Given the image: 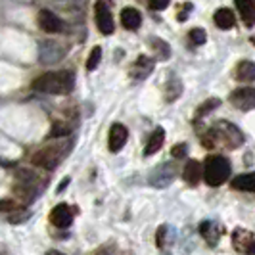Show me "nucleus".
<instances>
[{
    "instance_id": "6e6552de",
    "label": "nucleus",
    "mask_w": 255,
    "mask_h": 255,
    "mask_svg": "<svg viewBox=\"0 0 255 255\" xmlns=\"http://www.w3.org/2000/svg\"><path fill=\"white\" fill-rule=\"evenodd\" d=\"M229 102L240 112L255 110V87H240V89L232 90Z\"/></svg>"
},
{
    "instance_id": "c756f323",
    "label": "nucleus",
    "mask_w": 255,
    "mask_h": 255,
    "mask_svg": "<svg viewBox=\"0 0 255 255\" xmlns=\"http://www.w3.org/2000/svg\"><path fill=\"white\" fill-rule=\"evenodd\" d=\"M165 236H167V227H159L157 229V234H155V244H157V248H165Z\"/></svg>"
},
{
    "instance_id": "6ab92c4d",
    "label": "nucleus",
    "mask_w": 255,
    "mask_h": 255,
    "mask_svg": "<svg viewBox=\"0 0 255 255\" xmlns=\"http://www.w3.org/2000/svg\"><path fill=\"white\" fill-rule=\"evenodd\" d=\"M163 142H165V130H163V127H155L152 130V134H150L148 142H146L144 157H150V155L159 152V148L163 146Z\"/></svg>"
},
{
    "instance_id": "20e7f679",
    "label": "nucleus",
    "mask_w": 255,
    "mask_h": 255,
    "mask_svg": "<svg viewBox=\"0 0 255 255\" xmlns=\"http://www.w3.org/2000/svg\"><path fill=\"white\" fill-rule=\"evenodd\" d=\"M33 90L42 94H69L75 89V73L69 69L60 71H48L42 73L33 81Z\"/></svg>"
},
{
    "instance_id": "a878e982",
    "label": "nucleus",
    "mask_w": 255,
    "mask_h": 255,
    "mask_svg": "<svg viewBox=\"0 0 255 255\" xmlns=\"http://www.w3.org/2000/svg\"><path fill=\"white\" fill-rule=\"evenodd\" d=\"M29 217H31V211L27 209L25 205H23V207H19V209H15V211L10 213V215H6V219H8V223H10V225H21V223H25Z\"/></svg>"
},
{
    "instance_id": "f03ea898",
    "label": "nucleus",
    "mask_w": 255,
    "mask_h": 255,
    "mask_svg": "<svg viewBox=\"0 0 255 255\" xmlns=\"http://www.w3.org/2000/svg\"><path fill=\"white\" fill-rule=\"evenodd\" d=\"M46 184L48 182L42 175H38L37 171L25 167V169H19L15 173V182L12 186V192L17 196L19 204L27 205L37 200V196L46 188Z\"/></svg>"
},
{
    "instance_id": "bb28decb",
    "label": "nucleus",
    "mask_w": 255,
    "mask_h": 255,
    "mask_svg": "<svg viewBox=\"0 0 255 255\" xmlns=\"http://www.w3.org/2000/svg\"><path fill=\"white\" fill-rule=\"evenodd\" d=\"M100 60H102V48L100 46H94L92 50H90L89 58H87V71H94L98 65H100Z\"/></svg>"
},
{
    "instance_id": "b1692460",
    "label": "nucleus",
    "mask_w": 255,
    "mask_h": 255,
    "mask_svg": "<svg viewBox=\"0 0 255 255\" xmlns=\"http://www.w3.org/2000/svg\"><path fill=\"white\" fill-rule=\"evenodd\" d=\"M148 46L153 50V54H155L157 60H169V56H171V46L167 44L163 38L150 37L148 38Z\"/></svg>"
},
{
    "instance_id": "9d476101",
    "label": "nucleus",
    "mask_w": 255,
    "mask_h": 255,
    "mask_svg": "<svg viewBox=\"0 0 255 255\" xmlns=\"http://www.w3.org/2000/svg\"><path fill=\"white\" fill-rule=\"evenodd\" d=\"M37 25L44 33H64L65 23L60 15L52 12V10H40L37 15Z\"/></svg>"
},
{
    "instance_id": "7c9ffc66",
    "label": "nucleus",
    "mask_w": 255,
    "mask_h": 255,
    "mask_svg": "<svg viewBox=\"0 0 255 255\" xmlns=\"http://www.w3.org/2000/svg\"><path fill=\"white\" fill-rule=\"evenodd\" d=\"M192 8H194V6H192V2H184V4H182V8L179 10L177 19H179V21H186V19H188V12H190Z\"/></svg>"
},
{
    "instance_id": "393cba45",
    "label": "nucleus",
    "mask_w": 255,
    "mask_h": 255,
    "mask_svg": "<svg viewBox=\"0 0 255 255\" xmlns=\"http://www.w3.org/2000/svg\"><path fill=\"white\" fill-rule=\"evenodd\" d=\"M219 106H221V98H207L204 104L198 106V110H196V114H194V123H200L205 115L215 112Z\"/></svg>"
},
{
    "instance_id": "39448f33",
    "label": "nucleus",
    "mask_w": 255,
    "mask_h": 255,
    "mask_svg": "<svg viewBox=\"0 0 255 255\" xmlns=\"http://www.w3.org/2000/svg\"><path fill=\"white\" fill-rule=\"evenodd\" d=\"M230 161L225 155L209 153L204 161V180L209 186H221L225 184L230 177Z\"/></svg>"
},
{
    "instance_id": "412c9836",
    "label": "nucleus",
    "mask_w": 255,
    "mask_h": 255,
    "mask_svg": "<svg viewBox=\"0 0 255 255\" xmlns=\"http://www.w3.org/2000/svg\"><path fill=\"white\" fill-rule=\"evenodd\" d=\"M236 10L242 15V21L246 27H254L255 25V2L254 0H238L234 2Z\"/></svg>"
},
{
    "instance_id": "2f4dec72",
    "label": "nucleus",
    "mask_w": 255,
    "mask_h": 255,
    "mask_svg": "<svg viewBox=\"0 0 255 255\" xmlns=\"http://www.w3.org/2000/svg\"><path fill=\"white\" fill-rule=\"evenodd\" d=\"M92 255H115V246L114 244H106L102 248H98Z\"/></svg>"
},
{
    "instance_id": "ddd939ff",
    "label": "nucleus",
    "mask_w": 255,
    "mask_h": 255,
    "mask_svg": "<svg viewBox=\"0 0 255 255\" xmlns=\"http://www.w3.org/2000/svg\"><path fill=\"white\" fill-rule=\"evenodd\" d=\"M153 67H155V62L148 56H138L136 62H132L130 67H128V75L132 81H144L148 75H152Z\"/></svg>"
},
{
    "instance_id": "1a4fd4ad",
    "label": "nucleus",
    "mask_w": 255,
    "mask_h": 255,
    "mask_svg": "<svg viewBox=\"0 0 255 255\" xmlns=\"http://www.w3.org/2000/svg\"><path fill=\"white\" fill-rule=\"evenodd\" d=\"M94 19H96V27L102 35H112L115 31L114 15L110 12V4L106 2H96L94 4Z\"/></svg>"
},
{
    "instance_id": "a211bd4d",
    "label": "nucleus",
    "mask_w": 255,
    "mask_h": 255,
    "mask_svg": "<svg viewBox=\"0 0 255 255\" xmlns=\"http://www.w3.org/2000/svg\"><path fill=\"white\" fill-rule=\"evenodd\" d=\"M182 90H184L182 81H180L175 73H169V79H167V85H165V92H163L165 102L167 104L177 102V100L180 98V94H182Z\"/></svg>"
},
{
    "instance_id": "dca6fc26",
    "label": "nucleus",
    "mask_w": 255,
    "mask_h": 255,
    "mask_svg": "<svg viewBox=\"0 0 255 255\" xmlns=\"http://www.w3.org/2000/svg\"><path fill=\"white\" fill-rule=\"evenodd\" d=\"M232 77L238 83H254L255 81V64L252 60H242L232 69Z\"/></svg>"
},
{
    "instance_id": "4468645a",
    "label": "nucleus",
    "mask_w": 255,
    "mask_h": 255,
    "mask_svg": "<svg viewBox=\"0 0 255 255\" xmlns=\"http://www.w3.org/2000/svg\"><path fill=\"white\" fill-rule=\"evenodd\" d=\"M254 244H255V236L252 230H246V229L232 230V246H234L236 252L248 255Z\"/></svg>"
},
{
    "instance_id": "0eeeda50",
    "label": "nucleus",
    "mask_w": 255,
    "mask_h": 255,
    "mask_svg": "<svg viewBox=\"0 0 255 255\" xmlns=\"http://www.w3.org/2000/svg\"><path fill=\"white\" fill-rule=\"evenodd\" d=\"M177 175H179V165L177 163H159L150 173L148 180L155 188H165V186H169L175 180Z\"/></svg>"
},
{
    "instance_id": "7ed1b4c3",
    "label": "nucleus",
    "mask_w": 255,
    "mask_h": 255,
    "mask_svg": "<svg viewBox=\"0 0 255 255\" xmlns=\"http://www.w3.org/2000/svg\"><path fill=\"white\" fill-rule=\"evenodd\" d=\"M73 144H75V138L69 136V138H62V140H56L40 148L37 152L31 155V163L38 169H46V171H54L56 167L64 161L65 157L71 153L73 150Z\"/></svg>"
},
{
    "instance_id": "c9c22d12",
    "label": "nucleus",
    "mask_w": 255,
    "mask_h": 255,
    "mask_svg": "<svg viewBox=\"0 0 255 255\" xmlns=\"http://www.w3.org/2000/svg\"><path fill=\"white\" fill-rule=\"evenodd\" d=\"M248 255H255V244L252 246V250H250V254H248Z\"/></svg>"
},
{
    "instance_id": "f3484780",
    "label": "nucleus",
    "mask_w": 255,
    "mask_h": 255,
    "mask_svg": "<svg viewBox=\"0 0 255 255\" xmlns=\"http://www.w3.org/2000/svg\"><path fill=\"white\" fill-rule=\"evenodd\" d=\"M204 175V165L198 159H188L182 169V179L186 180L190 186H198V182Z\"/></svg>"
},
{
    "instance_id": "9b49d317",
    "label": "nucleus",
    "mask_w": 255,
    "mask_h": 255,
    "mask_svg": "<svg viewBox=\"0 0 255 255\" xmlns=\"http://www.w3.org/2000/svg\"><path fill=\"white\" fill-rule=\"evenodd\" d=\"M73 215H75L73 207H69L67 204H58L52 207L48 219H50V225L56 229H69L73 223Z\"/></svg>"
},
{
    "instance_id": "f704fd0d",
    "label": "nucleus",
    "mask_w": 255,
    "mask_h": 255,
    "mask_svg": "<svg viewBox=\"0 0 255 255\" xmlns=\"http://www.w3.org/2000/svg\"><path fill=\"white\" fill-rule=\"evenodd\" d=\"M46 255H65V254L58 252V250H48V252H46Z\"/></svg>"
},
{
    "instance_id": "5701e85b",
    "label": "nucleus",
    "mask_w": 255,
    "mask_h": 255,
    "mask_svg": "<svg viewBox=\"0 0 255 255\" xmlns=\"http://www.w3.org/2000/svg\"><path fill=\"white\" fill-rule=\"evenodd\" d=\"M230 186L234 190H240V192H254L255 194V173H242L238 177H234Z\"/></svg>"
},
{
    "instance_id": "423d86ee",
    "label": "nucleus",
    "mask_w": 255,
    "mask_h": 255,
    "mask_svg": "<svg viewBox=\"0 0 255 255\" xmlns=\"http://www.w3.org/2000/svg\"><path fill=\"white\" fill-rule=\"evenodd\" d=\"M69 52L67 44L56 42V40H42L38 42V62L40 64H56Z\"/></svg>"
},
{
    "instance_id": "cd10ccee",
    "label": "nucleus",
    "mask_w": 255,
    "mask_h": 255,
    "mask_svg": "<svg viewBox=\"0 0 255 255\" xmlns=\"http://www.w3.org/2000/svg\"><path fill=\"white\" fill-rule=\"evenodd\" d=\"M188 40H190V44H194V46H202V44H205V40H207V35H205V31L202 27H194V29H190V33H188Z\"/></svg>"
},
{
    "instance_id": "2eb2a0df",
    "label": "nucleus",
    "mask_w": 255,
    "mask_h": 255,
    "mask_svg": "<svg viewBox=\"0 0 255 255\" xmlns=\"http://www.w3.org/2000/svg\"><path fill=\"white\" fill-rule=\"evenodd\" d=\"M198 232H200V236L207 242V246H211V248H215L219 244V238L223 236V229L217 227L213 221H204V223H200Z\"/></svg>"
},
{
    "instance_id": "72a5a7b5",
    "label": "nucleus",
    "mask_w": 255,
    "mask_h": 255,
    "mask_svg": "<svg viewBox=\"0 0 255 255\" xmlns=\"http://www.w3.org/2000/svg\"><path fill=\"white\" fill-rule=\"evenodd\" d=\"M67 184H69V177H65V179L62 180V184L58 186V190H56V192H58V194H60V192H64L65 188H67Z\"/></svg>"
},
{
    "instance_id": "473e14b6",
    "label": "nucleus",
    "mask_w": 255,
    "mask_h": 255,
    "mask_svg": "<svg viewBox=\"0 0 255 255\" xmlns=\"http://www.w3.org/2000/svg\"><path fill=\"white\" fill-rule=\"evenodd\" d=\"M148 6H150V10H155V12H161V10H167L169 2H167V0H163V2H148Z\"/></svg>"
},
{
    "instance_id": "c85d7f7f",
    "label": "nucleus",
    "mask_w": 255,
    "mask_h": 255,
    "mask_svg": "<svg viewBox=\"0 0 255 255\" xmlns=\"http://www.w3.org/2000/svg\"><path fill=\"white\" fill-rule=\"evenodd\" d=\"M186 153H188V144H186V142H179V144H175V146L171 148V155H173L175 159L186 157Z\"/></svg>"
},
{
    "instance_id": "aec40b11",
    "label": "nucleus",
    "mask_w": 255,
    "mask_h": 255,
    "mask_svg": "<svg viewBox=\"0 0 255 255\" xmlns=\"http://www.w3.org/2000/svg\"><path fill=\"white\" fill-rule=\"evenodd\" d=\"M142 23V13L136 8H123L121 10V25L127 31H136Z\"/></svg>"
},
{
    "instance_id": "4be33fe9",
    "label": "nucleus",
    "mask_w": 255,
    "mask_h": 255,
    "mask_svg": "<svg viewBox=\"0 0 255 255\" xmlns=\"http://www.w3.org/2000/svg\"><path fill=\"white\" fill-rule=\"evenodd\" d=\"M213 21H215V25L219 29L229 31V29H232V27L236 25V15L229 8H219L217 12L213 13Z\"/></svg>"
},
{
    "instance_id": "f257e3e1",
    "label": "nucleus",
    "mask_w": 255,
    "mask_h": 255,
    "mask_svg": "<svg viewBox=\"0 0 255 255\" xmlns=\"http://www.w3.org/2000/svg\"><path fill=\"white\" fill-rule=\"evenodd\" d=\"M200 140L207 150H236L246 142V136L234 123L219 119L209 128H205Z\"/></svg>"
},
{
    "instance_id": "f8f14e48",
    "label": "nucleus",
    "mask_w": 255,
    "mask_h": 255,
    "mask_svg": "<svg viewBox=\"0 0 255 255\" xmlns=\"http://www.w3.org/2000/svg\"><path fill=\"white\" fill-rule=\"evenodd\" d=\"M127 140H128L127 127L121 125V123H114V125L110 127V134H108V148H110V152L112 153L121 152V150L125 148Z\"/></svg>"
}]
</instances>
